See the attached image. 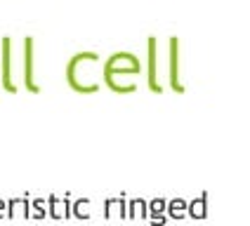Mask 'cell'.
Returning <instances> with one entry per match:
<instances>
[{
    "mask_svg": "<svg viewBox=\"0 0 250 226\" xmlns=\"http://www.w3.org/2000/svg\"><path fill=\"white\" fill-rule=\"evenodd\" d=\"M142 73V61L132 52H113L102 64V83L116 94H130L137 90V75Z\"/></svg>",
    "mask_w": 250,
    "mask_h": 226,
    "instance_id": "cell-1",
    "label": "cell"
},
{
    "mask_svg": "<svg viewBox=\"0 0 250 226\" xmlns=\"http://www.w3.org/2000/svg\"><path fill=\"white\" fill-rule=\"evenodd\" d=\"M64 78L73 92L78 94H95L102 87V71H99V55L97 52H76L66 61Z\"/></svg>",
    "mask_w": 250,
    "mask_h": 226,
    "instance_id": "cell-2",
    "label": "cell"
},
{
    "mask_svg": "<svg viewBox=\"0 0 250 226\" xmlns=\"http://www.w3.org/2000/svg\"><path fill=\"white\" fill-rule=\"evenodd\" d=\"M0 50H2V56H0V83L5 87V92L10 94H17L19 85L14 80V42L10 36H2L0 40Z\"/></svg>",
    "mask_w": 250,
    "mask_h": 226,
    "instance_id": "cell-3",
    "label": "cell"
},
{
    "mask_svg": "<svg viewBox=\"0 0 250 226\" xmlns=\"http://www.w3.org/2000/svg\"><path fill=\"white\" fill-rule=\"evenodd\" d=\"M24 87L33 94H41V85L36 80V38H24Z\"/></svg>",
    "mask_w": 250,
    "mask_h": 226,
    "instance_id": "cell-4",
    "label": "cell"
},
{
    "mask_svg": "<svg viewBox=\"0 0 250 226\" xmlns=\"http://www.w3.org/2000/svg\"><path fill=\"white\" fill-rule=\"evenodd\" d=\"M71 198L64 196V198H57V196H47V217L52 219H73L71 214Z\"/></svg>",
    "mask_w": 250,
    "mask_h": 226,
    "instance_id": "cell-5",
    "label": "cell"
},
{
    "mask_svg": "<svg viewBox=\"0 0 250 226\" xmlns=\"http://www.w3.org/2000/svg\"><path fill=\"white\" fill-rule=\"evenodd\" d=\"M7 219H31V198H10L7 200Z\"/></svg>",
    "mask_w": 250,
    "mask_h": 226,
    "instance_id": "cell-6",
    "label": "cell"
},
{
    "mask_svg": "<svg viewBox=\"0 0 250 226\" xmlns=\"http://www.w3.org/2000/svg\"><path fill=\"white\" fill-rule=\"evenodd\" d=\"M71 214H73V219H90L92 217V200L90 198H76L73 200V205H71Z\"/></svg>",
    "mask_w": 250,
    "mask_h": 226,
    "instance_id": "cell-7",
    "label": "cell"
},
{
    "mask_svg": "<svg viewBox=\"0 0 250 226\" xmlns=\"http://www.w3.org/2000/svg\"><path fill=\"white\" fill-rule=\"evenodd\" d=\"M146 47H149V87L153 92H161V85L156 80V38H149Z\"/></svg>",
    "mask_w": 250,
    "mask_h": 226,
    "instance_id": "cell-8",
    "label": "cell"
},
{
    "mask_svg": "<svg viewBox=\"0 0 250 226\" xmlns=\"http://www.w3.org/2000/svg\"><path fill=\"white\" fill-rule=\"evenodd\" d=\"M47 217V198H36L31 200V219H45Z\"/></svg>",
    "mask_w": 250,
    "mask_h": 226,
    "instance_id": "cell-9",
    "label": "cell"
},
{
    "mask_svg": "<svg viewBox=\"0 0 250 226\" xmlns=\"http://www.w3.org/2000/svg\"><path fill=\"white\" fill-rule=\"evenodd\" d=\"M170 47H172V55H170V83H172V87L180 90V83H177V40L170 42Z\"/></svg>",
    "mask_w": 250,
    "mask_h": 226,
    "instance_id": "cell-10",
    "label": "cell"
},
{
    "mask_svg": "<svg viewBox=\"0 0 250 226\" xmlns=\"http://www.w3.org/2000/svg\"><path fill=\"white\" fill-rule=\"evenodd\" d=\"M127 217H130V219H144V217H146V203L139 200V198H135V200L130 203Z\"/></svg>",
    "mask_w": 250,
    "mask_h": 226,
    "instance_id": "cell-11",
    "label": "cell"
},
{
    "mask_svg": "<svg viewBox=\"0 0 250 226\" xmlns=\"http://www.w3.org/2000/svg\"><path fill=\"white\" fill-rule=\"evenodd\" d=\"M113 207H118V198H106V200H104V207H102V217H104V219H111Z\"/></svg>",
    "mask_w": 250,
    "mask_h": 226,
    "instance_id": "cell-12",
    "label": "cell"
},
{
    "mask_svg": "<svg viewBox=\"0 0 250 226\" xmlns=\"http://www.w3.org/2000/svg\"><path fill=\"white\" fill-rule=\"evenodd\" d=\"M170 212H172V217H180V214H182V203H180V200H175V203H172Z\"/></svg>",
    "mask_w": 250,
    "mask_h": 226,
    "instance_id": "cell-13",
    "label": "cell"
},
{
    "mask_svg": "<svg viewBox=\"0 0 250 226\" xmlns=\"http://www.w3.org/2000/svg\"><path fill=\"white\" fill-rule=\"evenodd\" d=\"M161 210H163V200H153V203H151V212H153V214H158Z\"/></svg>",
    "mask_w": 250,
    "mask_h": 226,
    "instance_id": "cell-14",
    "label": "cell"
},
{
    "mask_svg": "<svg viewBox=\"0 0 250 226\" xmlns=\"http://www.w3.org/2000/svg\"><path fill=\"white\" fill-rule=\"evenodd\" d=\"M5 217H7V200L0 198V219H5Z\"/></svg>",
    "mask_w": 250,
    "mask_h": 226,
    "instance_id": "cell-15",
    "label": "cell"
}]
</instances>
